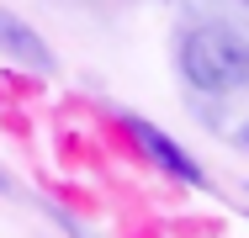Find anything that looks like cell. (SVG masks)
<instances>
[{"label":"cell","mask_w":249,"mask_h":238,"mask_svg":"<svg viewBox=\"0 0 249 238\" xmlns=\"http://www.w3.org/2000/svg\"><path fill=\"white\" fill-rule=\"evenodd\" d=\"M180 74L207 95H228L249 85V37L228 21H201L180 37Z\"/></svg>","instance_id":"1"},{"label":"cell","mask_w":249,"mask_h":238,"mask_svg":"<svg viewBox=\"0 0 249 238\" xmlns=\"http://www.w3.org/2000/svg\"><path fill=\"white\" fill-rule=\"evenodd\" d=\"M122 127H127V138L138 143L143 153H149L154 164L170 175V180H180V186H201V170H196V159L180 148L175 138H164L154 122H143V117H122Z\"/></svg>","instance_id":"2"},{"label":"cell","mask_w":249,"mask_h":238,"mask_svg":"<svg viewBox=\"0 0 249 238\" xmlns=\"http://www.w3.org/2000/svg\"><path fill=\"white\" fill-rule=\"evenodd\" d=\"M0 53H11L16 64H32V69H53V53L48 43L21 21V16H11L5 5H0Z\"/></svg>","instance_id":"3"},{"label":"cell","mask_w":249,"mask_h":238,"mask_svg":"<svg viewBox=\"0 0 249 238\" xmlns=\"http://www.w3.org/2000/svg\"><path fill=\"white\" fill-rule=\"evenodd\" d=\"M239 143H244V148H249V122H244V133H239Z\"/></svg>","instance_id":"4"}]
</instances>
